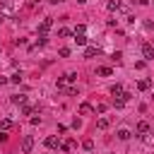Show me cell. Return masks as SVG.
Instances as JSON below:
<instances>
[{
	"label": "cell",
	"instance_id": "1",
	"mask_svg": "<svg viewBox=\"0 0 154 154\" xmlns=\"http://www.w3.org/2000/svg\"><path fill=\"white\" fill-rule=\"evenodd\" d=\"M135 130H137V137H142V140H147V132H149V125H147L144 120H140Z\"/></svg>",
	"mask_w": 154,
	"mask_h": 154
},
{
	"label": "cell",
	"instance_id": "2",
	"mask_svg": "<svg viewBox=\"0 0 154 154\" xmlns=\"http://www.w3.org/2000/svg\"><path fill=\"white\" fill-rule=\"evenodd\" d=\"M31 149H34V137H31V135H26V137L22 140V152H24V154H29Z\"/></svg>",
	"mask_w": 154,
	"mask_h": 154
},
{
	"label": "cell",
	"instance_id": "3",
	"mask_svg": "<svg viewBox=\"0 0 154 154\" xmlns=\"http://www.w3.org/2000/svg\"><path fill=\"white\" fill-rule=\"evenodd\" d=\"M51 26H53V19H51V17H46V19L38 24V34H48V31H51Z\"/></svg>",
	"mask_w": 154,
	"mask_h": 154
},
{
	"label": "cell",
	"instance_id": "4",
	"mask_svg": "<svg viewBox=\"0 0 154 154\" xmlns=\"http://www.w3.org/2000/svg\"><path fill=\"white\" fill-rule=\"evenodd\" d=\"M142 55H144V60H154V48H152V43H142Z\"/></svg>",
	"mask_w": 154,
	"mask_h": 154
},
{
	"label": "cell",
	"instance_id": "5",
	"mask_svg": "<svg viewBox=\"0 0 154 154\" xmlns=\"http://www.w3.org/2000/svg\"><path fill=\"white\" fill-rule=\"evenodd\" d=\"M46 147L48 149H55V147H60V140L55 135H51V137H46Z\"/></svg>",
	"mask_w": 154,
	"mask_h": 154
},
{
	"label": "cell",
	"instance_id": "6",
	"mask_svg": "<svg viewBox=\"0 0 154 154\" xmlns=\"http://www.w3.org/2000/svg\"><path fill=\"white\" fill-rule=\"evenodd\" d=\"M111 72H113V70H111V67H106V65H101V67H96V75H99V77H108Z\"/></svg>",
	"mask_w": 154,
	"mask_h": 154
},
{
	"label": "cell",
	"instance_id": "7",
	"mask_svg": "<svg viewBox=\"0 0 154 154\" xmlns=\"http://www.w3.org/2000/svg\"><path fill=\"white\" fill-rule=\"evenodd\" d=\"M12 103H17V106H24V103H26V96H24V94H14V96H12Z\"/></svg>",
	"mask_w": 154,
	"mask_h": 154
},
{
	"label": "cell",
	"instance_id": "8",
	"mask_svg": "<svg viewBox=\"0 0 154 154\" xmlns=\"http://www.w3.org/2000/svg\"><path fill=\"white\" fill-rule=\"evenodd\" d=\"M130 135H132V132H130V130H125V128H120V130H118V140H123V142H125V140H130Z\"/></svg>",
	"mask_w": 154,
	"mask_h": 154
},
{
	"label": "cell",
	"instance_id": "9",
	"mask_svg": "<svg viewBox=\"0 0 154 154\" xmlns=\"http://www.w3.org/2000/svg\"><path fill=\"white\" fill-rule=\"evenodd\" d=\"M149 87H152L149 79H140V82H137V89H140V91H144V89H149Z\"/></svg>",
	"mask_w": 154,
	"mask_h": 154
},
{
	"label": "cell",
	"instance_id": "10",
	"mask_svg": "<svg viewBox=\"0 0 154 154\" xmlns=\"http://www.w3.org/2000/svg\"><path fill=\"white\" fill-rule=\"evenodd\" d=\"M91 111H94V108H91V103H82V106H79V113H82V116H89Z\"/></svg>",
	"mask_w": 154,
	"mask_h": 154
},
{
	"label": "cell",
	"instance_id": "11",
	"mask_svg": "<svg viewBox=\"0 0 154 154\" xmlns=\"http://www.w3.org/2000/svg\"><path fill=\"white\" fill-rule=\"evenodd\" d=\"M96 128H99V130H106V128H108V118H99V120H96Z\"/></svg>",
	"mask_w": 154,
	"mask_h": 154
},
{
	"label": "cell",
	"instance_id": "12",
	"mask_svg": "<svg viewBox=\"0 0 154 154\" xmlns=\"http://www.w3.org/2000/svg\"><path fill=\"white\" fill-rule=\"evenodd\" d=\"M75 41H77V46H84L87 43V36L84 34H75Z\"/></svg>",
	"mask_w": 154,
	"mask_h": 154
},
{
	"label": "cell",
	"instance_id": "13",
	"mask_svg": "<svg viewBox=\"0 0 154 154\" xmlns=\"http://www.w3.org/2000/svg\"><path fill=\"white\" fill-rule=\"evenodd\" d=\"M106 7L113 12V10H118V7H120V0H108V5H106Z\"/></svg>",
	"mask_w": 154,
	"mask_h": 154
},
{
	"label": "cell",
	"instance_id": "14",
	"mask_svg": "<svg viewBox=\"0 0 154 154\" xmlns=\"http://www.w3.org/2000/svg\"><path fill=\"white\" fill-rule=\"evenodd\" d=\"M94 55H96V48H94V46H89V48L84 51V58H94Z\"/></svg>",
	"mask_w": 154,
	"mask_h": 154
},
{
	"label": "cell",
	"instance_id": "15",
	"mask_svg": "<svg viewBox=\"0 0 154 154\" xmlns=\"http://www.w3.org/2000/svg\"><path fill=\"white\" fill-rule=\"evenodd\" d=\"M111 94H113V96H120V94H123V87H120V84L111 87Z\"/></svg>",
	"mask_w": 154,
	"mask_h": 154
},
{
	"label": "cell",
	"instance_id": "16",
	"mask_svg": "<svg viewBox=\"0 0 154 154\" xmlns=\"http://www.w3.org/2000/svg\"><path fill=\"white\" fill-rule=\"evenodd\" d=\"M82 147H84L87 152H91V149H94V140H84V142H82Z\"/></svg>",
	"mask_w": 154,
	"mask_h": 154
},
{
	"label": "cell",
	"instance_id": "17",
	"mask_svg": "<svg viewBox=\"0 0 154 154\" xmlns=\"http://www.w3.org/2000/svg\"><path fill=\"white\" fill-rule=\"evenodd\" d=\"M70 34H72V31H70V29H65V26H63V29H58V36H60V38H65V36H70Z\"/></svg>",
	"mask_w": 154,
	"mask_h": 154
},
{
	"label": "cell",
	"instance_id": "18",
	"mask_svg": "<svg viewBox=\"0 0 154 154\" xmlns=\"http://www.w3.org/2000/svg\"><path fill=\"white\" fill-rule=\"evenodd\" d=\"M10 82H14V84H19V82H22V72H14V75L10 77Z\"/></svg>",
	"mask_w": 154,
	"mask_h": 154
},
{
	"label": "cell",
	"instance_id": "19",
	"mask_svg": "<svg viewBox=\"0 0 154 154\" xmlns=\"http://www.w3.org/2000/svg\"><path fill=\"white\" fill-rule=\"evenodd\" d=\"M0 128H2V130H10V128H12V120H10V118H5V120L0 123Z\"/></svg>",
	"mask_w": 154,
	"mask_h": 154
},
{
	"label": "cell",
	"instance_id": "20",
	"mask_svg": "<svg viewBox=\"0 0 154 154\" xmlns=\"http://www.w3.org/2000/svg\"><path fill=\"white\" fill-rule=\"evenodd\" d=\"M58 53H60V58H67V55H70V48H60Z\"/></svg>",
	"mask_w": 154,
	"mask_h": 154
},
{
	"label": "cell",
	"instance_id": "21",
	"mask_svg": "<svg viewBox=\"0 0 154 154\" xmlns=\"http://www.w3.org/2000/svg\"><path fill=\"white\" fill-rule=\"evenodd\" d=\"M22 113H26V116H29V113H34V108H31V106H26V103H24V106H22Z\"/></svg>",
	"mask_w": 154,
	"mask_h": 154
},
{
	"label": "cell",
	"instance_id": "22",
	"mask_svg": "<svg viewBox=\"0 0 154 154\" xmlns=\"http://www.w3.org/2000/svg\"><path fill=\"white\" fill-rule=\"evenodd\" d=\"M113 103H116V108H123V106H125V101H123V99H116Z\"/></svg>",
	"mask_w": 154,
	"mask_h": 154
},
{
	"label": "cell",
	"instance_id": "23",
	"mask_svg": "<svg viewBox=\"0 0 154 154\" xmlns=\"http://www.w3.org/2000/svg\"><path fill=\"white\" fill-rule=\"evenodd\" d=\"M106 108H108V106H106V103H99V106H96V113H103V111H106Z\"/></svg>",
	"mask_w": 154,
	"mask_h": 154
},
{
	"label": "cell",
	"instance_id": "24",
	"mask_svg": "<svg viewBox=\"0 0 154 154\" xmlns=\"http://www.w3.org/2000/svg\"><path fill=\"white\" fill-rule=\"evenodd\" d=\"M0 142H7V132L5 130H0Z\"/></svg>",
	"mask_w": 154,
	"mask_h": 154
},
{
	"label": "cell",
	"instance_id": "25",
	"mask_svg": "<svg viewBox=\"0 0 154 154\" xmlns=\"http://www.w3.org/2000/svg\"><path fill=\"white\" fill-rule=\"evenodd\" d=\"M5 82H7V77H0V84H5Z\"/></svg>",
	"mask_w": 154,
	"mask_h": 154
},
{
	"label": "cell",
	"instance_id": "26",
	"mask_svg": "<svg viewBox=\"0 0 154 154\" xmlns=\"http://www.w3.org/2000/svg\"><path fill=\"white\" fill-rule=\"evenodd\" d=\"M51 2H63V0H51Z\"/></svg>",
	"mask_w": 154,
	"mask_h": 154
},
{
	"label": "cell",
	"instance_id": "27",
	"mask_svg": "<svg viewBox=\"0 0 154 154\" xmlns=\"http://www.w3.org/2000/svg\"><path fill=\"white\" fill-rule=\"evenodd\" d=\"M77 2H87V0H77Z\"/></svg>",
	"mask_w": 154,
	"mask_h": 154
},
{
	"label": "cell",
	"instance_id": "28",
	"mask_svg": "<svg viewBox=\"0 0 154 154\" xmlns=\"http://www.w3.org/2000/svg\"><path fill=\"white\" fill-rule=\"evenodd\" d=\"M0 2H7V0H0Z\"/></svg>",
	"mask_w": 154,
	"mask_h": 154
},
{
	"label": "cell",
	"instance_id": "29",
	"mask_svg": "<svg viewBox=\"0 0 154 154\" xmlns=\"http://www.w3.org/2000/svg\"><path fill=\"white\" fill-rule=\"evenodd\" d=\"M0 22H2V17H0Z\"/></svg>",
	"mask_w": 154,
	"mask_h": 154
}]
</instances>
